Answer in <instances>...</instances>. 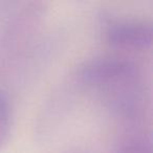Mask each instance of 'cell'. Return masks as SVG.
<instances>
[{
    "mask_svg": "<svg viewBox=\"0 0 153 153\" xmlns=\"http://www.w3.org/2000/svg\"><path fill=\"white\" fill-rule=\"evenodd\" d=\"M43 9L38 3H32L10 19L0 34V78L5 76L18 66L30 51L32 39L38 30Z\"/></svg>",
    "mask_w": 153,
    "mask_h": 153,
    "instance_id": "cell-1",
    "label": "cell"
},
{
    "mask_svg": "<svg viewBox=\"0 0 153 153\" xmlns=\"http://www.w3.org/2000/svg\"><path fill=\"white\" fill-rule=\"evenodd\" d=\"M140 70L133 61L120 56H100L81 63L74 71L76 83L112 91L138 82Z\"/></svg>",
    "mask_w": 153,
    "mask_h": 153,
    "instance_id": "cell-2",
    "label": "cell"
},
{
    "mask_svg": "<svg viewBox=\"0 0 153 153\" xmlns=\"http://www.w3.org/2000/svg\"><path fill=\"white\" fill-rule=\"evenodd\" d=\"M104 37L110 45L123 48H149L152 44L150 22L135 18H104Z\"/></svg>",
    "mask_w": 153,
    "mask_h": 153,
    "instance_id": "cell-3",
    "label": "cell"
},
{
    "mask_svg": "<svg viewBox=\"0 0 153 153\" xmlns=\"http://www.w3.org/2000/svg\"><path fill=\"white\" fill-rule=\"evenodd\" d=\"M12 129V106L7 91L0 88V149L7 145Z\"/></svg>",
    "mask_w": 153,
    "mask_h": 153,
    "instance_id": "cell-4",
    "label": "cell"
},
{
    "mask_svg": "<svg viewBox=\"0 0 153 153\" xmlns=\"http://www.w3.org/2000/svg\"><path fill=\"white\" fill-rule=\"evenodd\" d=\"M151 135L131 137L122 143L113 153H153Z\"/></svg>",
    "mask_w": 153,
    "mask_h": 153,
    "instance_id": "cell-5",
    "label": "cell"
}]
</instances>
